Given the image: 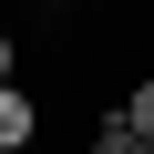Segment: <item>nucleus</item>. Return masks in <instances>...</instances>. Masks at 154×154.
<instances>
[{
	"mask_svg": "<svg viewBox=\"0 0 154 154\" xmlns=\"http://www.w3.org/2000/svg\"><path fill=\"white\" fill-rule=\"evenodd\" d=\"M31 134H41V103H31L21 82H0V154H21Z\"/></svg>",
	"mask_w": 154,
	"mask_h": 154,
	"instance_id": "f257e3e1",
	"label": "nucleus"
},
{
	"mask_svg": "<svg viewBox=\"0 0 154 154\" xmlns=\"http://www.w3.org/2000/svg\"><path fill=\"white\" fill-rule=\"evenodd\" d=\"M41 11H72V0H41Z\"/></svg>",
	"mask_w": 154,
	"mask_h": 154,
	"instance_id": "39448f33",
	"label": "nucleus"
},
{
	"mask_svg": "<svg viewBox=\"0 0 154 154\" xmlns=\"http://www.w3.org/2000/svg\"><path fill=\"white\" fill-rule=\"evenodd\" d=\"M0 82H21V41H11V31H0Z\"/></svg>",
	"mask_w": 154,
	"mask_h": 154,
	"instance_id": "20e7f679",
	"label": "nucleus"
},
{
	"mask_svg": "<svg viewBox=\"0 0 154 154\" xmlns=\"http://www.w3.org/2000/svg\"><path fill=\"white\" fill-rule=\"evenodd\" d=\"M93 154H144V134H134L123 113H103V134H93Z\"/></svg>",
	"mask_w": 154,
	"mask_h": 154,
	"instance_id": "7ed1b4c3",
	"label": "nucleus"
},
{
	"mask_svg": "<svg viewBox=\"0 0 154 154\" xmlns=\"http://www.w3.org/2000/svg\"><path fill=\"white\" fill-rule=\"evenodd\" d=\"M144 154H154V144H144Z\"/></svg>",
	"mask_w": 154,
	"mask_h": 154,
	"instance_id": "423d86ee",
	"label": "nucleus"
},
{
	"mask_svg": "<svg viewBox=\"0 0 154 154\" xmlns=\"http://www.w3.org/2000/svg\"><path fill=\"white\" fill-rule=\"evenodd\" d=\"M123 123H134V134L154 144V72H144V82H134V93H123Z\"/></svg>",
	"mask_w": 154,
	"mask_h": 154,
	"instance_id": "f03ea898",
	"label": "nucleus"
}]
</instances>
